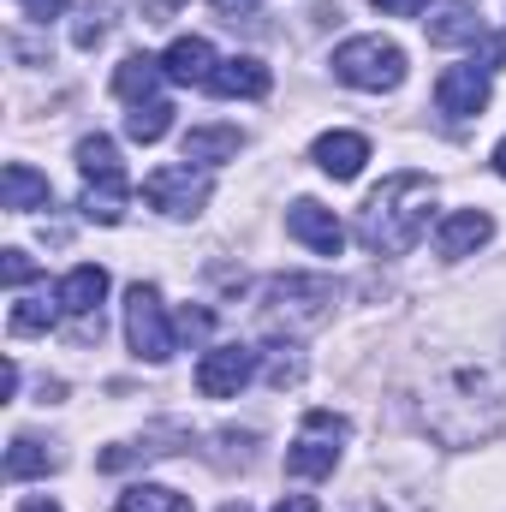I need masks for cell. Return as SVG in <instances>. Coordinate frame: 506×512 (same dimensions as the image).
Wrapping results in <instances>:
<instances>
[{"mask_svg": "<svg viewBox=\"0 0 506 512\" xmlns=\"http://www.w3.org/2000/svg\"><path fill=\"white\" fill-rule=\"evenodd\" d=\"M423 30H429V42H435V48L483 42V18H477V6H471V0H441V6L423 18Z\"/></svg>", "mask_w": 506, "mask_h": 512, "instance_id": "obj_13", "label": "cell"}, {"mask_svg": "<svg viewBox=\"0 0 506 512\" xmlns=\"http://www.w3.org/2000/svg\"><path fill=\"white\" fill-rule=\"evenodd\" d=\"M286 233H292L298 245H310L316 256H340L346 251V227H340V215L322 209L316 197H298V203L286 209Z\"/></svg>", "mask_w": 506, "mask_h": 512, "instance_id": "obj_9", "label": "cell"}, {"mask_svg": "<svg viewBox=\"0 0 506 512\" xmlns=\"http://www.w3.org/2000/svg\"><path fill=\"white\" fill-rule=\"evenodd\" d=\"M54 316H60V298H54V304H48V298H18V304L6 310V328H12V334H48Z\"/></svg>", "mask_w": 506, "mask_h": 512, "instance_id": "obj_25", "label": "cell"}, {"mask_svg": "<svg viewBox=\"0 0 506 512\" xmlns=\"http://www.w3.org/2000/svg\"><path fill=\"white\" fill-rule=\"evenodd\" d=\"M18 12H24V18H36V24H48V18H60V12H66V0H18Z\"/></svg>", "mask_w": 506, "mask_h": 512, "instance_id": "obj_29", "label": "cell"}, {"mask_svg": "<svg viewBox=\"0 0 506 512\" xmlns=\"http://www.w3.org/2000/svg\"><path fill=\"white\" fill-rule=\"evenodd\" d=\"M209 328H215L209 310H179V334H185V340H209Z\"/></svg>", "mask_w": 506, "mask_h": 512, "instance_id": "obj_28", "label": "cell"}, {"mask_svg": "<svg viewBox=\"0 0 506 512\" xmlns=\"http://www.w3.org/2000/svg\"><path fill=\"white\" fill-rule=\"evenodd\" d=\"M78 173H84V179H120L126 167H120V149H114V137H102V131L78 137Z\"/></svg>", "mask_w": 506, "mask_h": 512, "instance_id": "obj_23", "label": "cell"}, {"mask_svg": "<svg viewBox=\"0 0 506 512\" xmlns=\"http://www.w3.org/2000/svg\"><path fill=\"white\" fill-rule=\"evenodd\" d=\"M221 512H251V507H245V501H233V507H221Z\"/></svg>", "mask_w": 506, "mask_h": 512, "instance_id": "obj_35", "label": "cell"}, {"mask_svg": "<svg viewBox=\"0 0 506 512\" xmlns=\"http://www.w3.org/2000/svg\"><path fill=\"white\" fill-rule=\"evenodd\" d=\"M167 131H173V102H161V96L131 102V114H126V137L131 143H161Z\"/></svg>", "mask_w": 506, "mask_h": 512, "instance_id": "obj_21", "label": "cell"}, {"mask_svg": "<svg viewBox=\"0 0 506 512\" xmlns=\"http://www.w3.org/2000/svg\"><path fill=\"white\" fill-rule=\"evenodd\" d=\"M495 173H501V179H506V137H501V143H495Z\"/></svg>", "mask_w": 506, "mask_h": 512, "instance_id": "obj_34", "label": "cell"}, {"mask_svg": "<svg viewBox=\"0 0 506 512\" xmlns=\"http://www.w3.org/2000/svg\"><path fill=\"white\" fill-rule=\"evenodd\" d=\"M423 423L441 447H477L489 435H501L506 423V382L483 364H459L423 399Z\"/></svg>", "mask_w": 506, "mask_h": 512, "instance_id": "obj_1", "label": "cell"}, {"mask_svg": "<svg viewBox=\"0 0 506 512\" xmlns=\"http://www.w3.org/2000/svg\"><path fill=\"white\" fill-rule=\"evenodd\" d=\"M0 274H6V286H30L36 280V262H30V251H6Z\"/></svg>", "mask_w": 506, "mask_h": 512, "instance_id": "obj_27", "label": "cell"}, {"mask_svg": "<svg viewBox=\"0 0 506 512\" xmlns=\"http://www.w3.org/2000/svg\"><path fill=\"white\" fill-rule=\"evenodd\" d=\"M161 66H167V84H209L215 78V48L203 42V36H179L167 54H161Z\"/></svg>", "mask_w": 506, "mask_h": 512, "instance_id": "obj_16", "label": "cell"}, {"mask_svg": "<svg viewBox=\"0 0 506 512\" xmlns=\"http://www.w3.org/2000/svg\"><path fill=\"white\" fill-rule=\"evenodd\" d=\"M126 340H131V352H137L143 364H167V358H173V346H179V334H173V322H167L161 292H155V286H143V280L126 292Z\"/></svg>", "mask_w": 506, "mask_h": 512, "instance_id": "obj_5", "label": "cell"}, {"mask_svg": "<svg viewBox=\"0 0 506 512\" xmlns=\"http://www.w3.org/2000/svg\"><path fill=\"white\" fill-rule=\"evenodd\" d=\"M334 78L352 90H370V96L399 90L405 84V48L393 36H352L334 48Z\"/></svg>", "mask_w": 506, "mask_h": 512, "instance_id": "obj_4", "label": "cell"}, {"mask_svg": "<svg viewBox=\"0 0 506 512\" xmlns=\"http://www.w3.org/2000/svg\"><path fill=\"white\" fill-rule=\"evenodd\" d=\"M251 376H256L251 346H209V352L197 358V393H203V399H233Z\"/></svg>", "mask_w": 506, "mask_h": 512, "instance_id": "obj_8", "label": "cell"}, {"mask_svg": "<svg viewBox=\"0 0 506 512\" xmlns=\"http://www.w3.org/2000/svg\"><path fill=\"white\" fill-rule=\"evenodd\" d=\"M268 512H322V507H316V501H310V495H286V501H280V507H268Z\"/></svg>", "mask_w": 506, "mask_h": 512, "instance_id": "obj_32", "label": "cell"}, {"mask_svg": "<svg viewBox=\"0 0 506 512\" xmlns=\"http://www.w3.org/2000/svg\"><path fill=\"white\" fill-rule=\"evenodd\" d=\"M18 512H60L54 501H42V495H30V501H18Z\"/></svg>", "mask_w": 506, "mask_h": 512, "instance_id": "obj_33", "label": "cell"}, {"mask_svg": "<svg viewBox=\"0 0 506 512\" xmlns=\"http://www.w3.org/2000/svg\"><path fill=\"white\" fill-rule=\"evenodd\" d=\"M435 108L441 114H453V120H471V114H483L489 108V66H447L441 72V84H435Z\"/></svg>", "mask_w": 506, "mask_h": 512, "instance_id": "obj_10", "label": "cell"}, {"mask_svg": "<svg viewBox=\"0 0 506 512\" xmlns=\"http://www.w3.org/2000/svg\"><path fill=\"white\" fill-rule=\"evenodd\" d=\"M179 149H185V161L215 167V161H233V155L245 149V131H239V126H191Z\"/></svg>", "mask_w": 506, "mask_h": 512, "instance_id": "obj_18", "label": "cell"}, {"mask_svg": "<svg viewBox=\"0 0 506 512\" xmlns=\"http://www.w3.org/2000/svg\"><path fill=\"white\" fill-rule=\"evenodd\" d=\"M340 441H346V417L340 411H304V429L286 447V471L292 477H334Z\"/></svg>", "mask_w": 506, "mask_h": 512, "instance_id": "obj_6", "label": "cell"}, {"mask_svg": "<svg viewBox=\"0 0 506 512\" xmlns=\"http://www.w3.org/2000/svg\"><path fill=\"white\" fill-rule=\"evenodd\" d=\"M0 203H6L12 215H30V209H48V203H54V185H48V173H36L30 161H6V173H0Z\"/></svg>", "mask_w": 506, "mask_h": 512, "instance_id": "obj_14", "label": "cell"}, {"mask_svg": "<svg viewBox=\"0 0 506 512\" xmlns=\"http://www.w3.org/2000/svg\"><path fill=\"white\" fill-rule=\"evenodd\" d=\"M489 239H495V221H489L483 209H453V215L435 227V251L447 256V262H459V256H477Z\"/></svg>", "mask_w": 506, "mask_h": 512, "instance_id": "obj_11", "label": "cell"}, {"mask_svg": "<svg viewBox=\"0 0 506 512\" xmlns=\"http://www.w3.org/2000/svg\"><path fill=\"white\" fill-rule=\"evenodd\" d=\"M209 6H215L221 18H233V24H239V18H251V12H256V0H209Z\"/></svg>", "mask_w": 506, "mask_h": 512, "instance_id": "obj_31", "label": "cell"}, {"mask_svg": "<svg viewBox=\"0 0 506 512\" xmlns=\"http://www.w3.org/2000/svg\"><path fill=\"white\" fill-rule=\"evenodd\" d=\"M334 316V280L322 274H274L262 286V322L280 334H310Z\"/></svg>", "mask_w": 506, "mask_h": 512, "instance_id": "obj_3", "label": "cell"}, {"mask_svg": "<svg viewBox=\"0 0 506 512\" xmlns=\"http://www.w3.org/2000/svg\"><path fill=\"white\" fill-rule=\"evenodd\" d=\"M310 161H316L328 179H358L364 161H370V137H358V131H322L316 149H310Z\"/></svg>", "mask_w": 506, "mask_h": 512, "instance_id": "obj_12", "label": "cell"}, {"mask_svg": "<svg viewBox=\"0 0 506 512\" xmlns=\"http://www.w3.org/2000/svg\"><path fill=\"white\" fill-rule=\"evenodd\" d=\"M60 459L36 441V435H12V447H6V477L12 483H24V477H48Z\"/></svg>", "mask_w": 506, "mask_h": 512, "instance_id": "obj_22", "label": "cell"}, {"mask_svg": "<svg viewBox=\"0 0 506 512\" xmlns=\"http://www.w3.org/2000/svg\"><path fill=\"white\" fill-rule=\"evenodd\" d=\"M54 298H60V310H66V316H78V322H84V316H96V310H102V298H108V268L78 262V268L60 280V292H54Z\"/></svg>", "mask_w": 506, "mask_h": 512, "instance_id": "obj_15", "label": "cell"}, {"mask_svg": "<svg viewBox=\"0 0 506 512\" xmlns=\"http://www.w3.org/2000/svg\"><path fill=\"white\" fill-rule=\"evenodd\" d=\"M161 78H167V66H161L155 54H126V60H120V72H114V90H120L126 102H149Z\"/></svg>", "mask_w": 506, "mask_h": 512, "instance_id": "obj_20", "label": "cell"}, {"mask_svg": "<svg viewBox=\"0 0 506 512\" xmlns=\"http://www.w3.org/2000/svg\"><path fill=\"white\" fill-rule=\"evenodd\" d=\"M114 512H191V501H185L179 489H161V483H137V489H126V495L114 501Z\"/></svg>", "mask_w": 506, "mask_h": 512, "instance_id": "obj_24", "label": "cell"}, {"mask_svg": "<svg viewBox=\"0 0 506 512\" xmlns=\"http://www.w3.org/2000/svg\"><path fill=\"white\" fill-rule=\"evenodd\" d=\"M143 203L161 209V215H173V221H185V215H197V209L209 203V173L191 167V161H179V167H155V173L143 179Z\"/></svg>", "mask_w": 506, "mask_h": 512, "instance_id": "obj_7", "label": "cell"}, {"mask_svg": "<svg viewBox=\"0 0 506 512\" xmlns=\"http://www.w3.org/2000/svg\"><path fill=\"white\" fill-rule=\"evenodd\" d=\"M108 24H114V6H96V0H90V6L78 12V24H72V42H78V48L90 54V48H96V42L108 36Z\"/></svg>", "mask_w": 506, "mask_h": 512, "instance_id": "obj_26", "label": "cell"}, {"mask_svg": "<svg viewBox=\"0 0 506 512\" xmlns=\"http://www.w3.org/2000/svg\"><path fill=\"white\" fill-rule=\"evenodd\" d=\"M429 0H376V12H387V18H417Z\"/></svg>", "mask_w": 506, "mask_h": 512, "instance_id": "obj_30", "label": "cell"}, {"mask_svg": "<svg viewBox=\"0 0 506 512\" xmlns=\"http://www.w3.org/2000/svg\"><path fill=\"white\" fill-rule=\"evenodd\" d=\"M126 203H131L126 173H120V179H84V215H90V221L120 227V221H126Z\"/></svg>", "mask_w": 506, "mask_h": 512, "instance_id": "obj_19", "label": "cell"}, {"mask_svg": "<svg viewBox=\"0 0 506 512\" xmlns=\"http://www.w3.org/2000/svg\"><path fill=\"white\" fill-rule=\"evenodd\" d=\"M429 209H435V179H429V173H411V167H405V173H387L376 191H370V203L358 209V239H364V251L405 256L423 239Z\"/></svg>", "mask_w": 506, "mask_h": 512, "instance_id": "obj_2", "label": "cell"}, {"mask_svg": "<svg viewBox=\"0 0 506 512\" xmlns=\"http://www.w3.org/2000/svg\"><path fill=\"white\" fill-rule=\"evenodd\" d=\"M268 66L256 60V54H233V60H221L215 66V78H209V90L215 96H245V102H256V96H268Z\"/></svg>", "mask_w": 506, "mask_h": 512, "instance_id": "obj_17", "label": "cell"}]
</instances>
